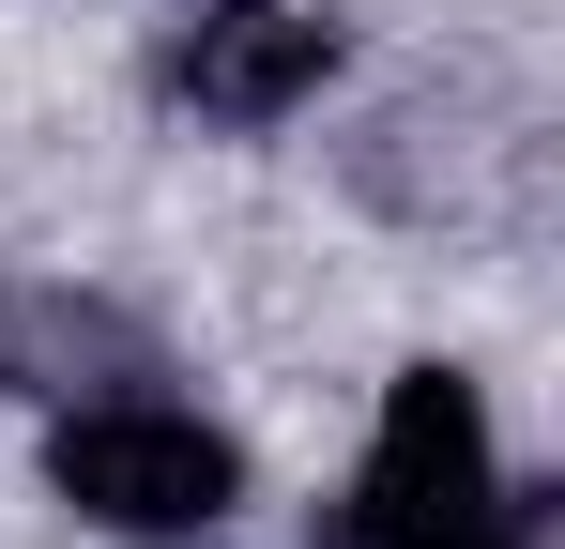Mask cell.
Here are the masks:
<instances>
[{"instance_id":"cell-1","label":"cell","mask_w":565,"mask_h":549,"mask_svg":"<svg viewBox=\"0 0 565 549\" xmlns=\"http://www.w3.org/2000/svg\"><path fill=\"white\" fill-rule=\"evenodd\" d=\"M520 519L535 504L489 458V397L459 366H397V397L367 428V473H352V519L321 549H520Z\"/></svg>"},{"instance_id":"cell-2","label":"cell","mask_w":565,"mask_h":549,"mask_svg":"<svg viewBox=\"0 0 565 549\" xmlns=\"http://www.w3.org/2000/svg\"><path fill=\"white\" fill-rule=\"evenodd\" d=\"M62 504L93 519V535H214L230 504H245V443L230 428H199L169 397H93V412H62Z\"/></svg>"},{"instance_id":"cell-3","label":"cell","mask_w":565,"mask_h":549,"mask_svg":"<svg viewBox=\"0 0 565 549\" xmlns=\"http://www.w3.org/2000/svg\"><path fill=\"white\" fill-rule=\"evenodd\" d=\"M169 107H199V122H230V138H260V122H290L306 92L337 77V31L306 15V0H199L184 31H169Z\"/></svg>"}]
</instances>
